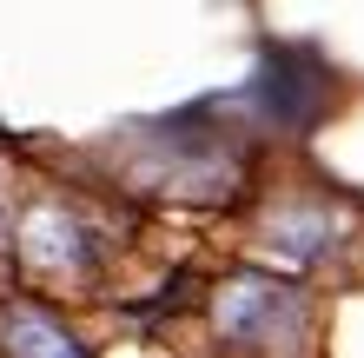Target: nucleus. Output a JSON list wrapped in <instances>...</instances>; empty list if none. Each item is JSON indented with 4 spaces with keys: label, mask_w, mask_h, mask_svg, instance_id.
Segmentation results:
<instances>
[{
    "label": "nucleus",
    "mask_w": 364,
    "mask_h": 358,
    "mask_svg": "<svg viewBox=\"0 0 364 358\" xmlns=\"http://www.w3.org/2000/svg\"><path fill=\"white\" fill-rule=\"evenodd\" d=\"M311 325L305 292L285 279H259V272H239L212 292V339H225L245 358H285L298 345V332Z\"/></svg>",
    "instance_id": "f257e3e1"
},
{
    "label": "nucleus",
    "mask_w": 364,
    "mask_h": 358,
    "mask_svg": "<svg viewBox=\"0 0 364 358\" xmlns=\"http://www.w3.org/2000/svg\"><path fill=\"white\" fill-rule=\"evenodd\" d=\"M20 252H27V272H40V279H53V285H80V279L100 272L93 226L80 213H67V206H33L27 233H20Z\"/></svg>",
    "instance_id": "f03ea898"
},
{
    "label": "nucleus",
    "mask_w": 364,
    "mask_h": 358,
    "mask_svg": "<svg viewBox=\"0 0 364 358\" xmlns=\"http://www.w3.org/2000/svg\"><path fill=\"white\" fill-rule=\"evenodd\" d=\"M0 358H87L73 332L40 305H7L0 312Z\"/></svg>",
    "instance_id": "7ed1b4c3"
}]
</instances>
